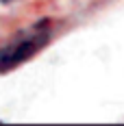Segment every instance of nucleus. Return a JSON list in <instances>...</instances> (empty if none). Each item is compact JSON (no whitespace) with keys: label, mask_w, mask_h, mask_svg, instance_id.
Returning <instances> with one entry per match:
<instances>
[{"label":"nucleus","mask_w":124,"mask_h":126,"mask_svg":"<svg viewBox=\"0 0 124 126\" xmlns=\"http://www.w3.org/2000/svg\"><path fill=\"white\" fill-rule=\"evenodd\" d=\"M50 39V28L46 22L35 24L18 33L13 39L0 46V74L11 72L13 67L26 63L31 57H35Z\"/></svg>","instance_id":"f257e3e1"},{"label":"nucleus","mask_w":124,"mask_h":126,"mask_svg":"<svg viewBox=\"0 0 124 126\" xmlns=\"http://www.w3.org/2000/svg\"><path fill=\"white\" fill-rule=\"evenodd\" d=\"M0 2H15V0H0Z\"/></svg>","instance_id":"f03ea898"}]
</instances>
